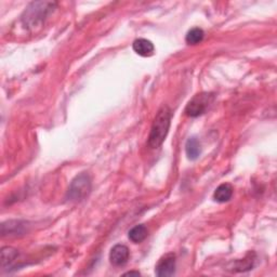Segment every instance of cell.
Wrapping results in <instances>:
<instances>
[{
  "mask_svg": "<svg viewBox=\"0 0 277 277\" xmlns=\"http://www.w3.org/2000/svg\"><path fill=\"white\" fill-rule=\"evenodd\" d=\"M233 196V187L231 184L223 183L219 185L215 190L214 198L218 203H226Z\"/></svg>",
  "mask_w": 277,
  "mask_h": 277,
  "instance_id": "obj_9",
  "label": "cell"
},
{
  "mask_svg": "<svg viewBox=\"0 0 277 277\" xmlns=\"http://www.w3.org/2000/svg\"><path fill=\"white\" fill-rule=\"evenodd\" d=\"M215 100L214 93L202 92L190 99L185 108V114L188 117H198L208 110Z\"/></svg>",
  "mask_w": 277,
  "mask_h": 277,
  "instance_id": "obj_4",
  "label": "cell"
},
{
  "mask_svg": "<svg viewBox=\"0 0 277 277\" xmlns=\"http://www.w3.org/2000/svg\"><path fill=\"white\" fill-rule=\"evenodd\" d=\"M176 272V255L174 253H167L162 255L155 269V273L159 277L173 276Z\"/></svg>",
  "mask_w": 277,
  "mask_h": 277,
  "instance_id": "obj_5",
  "label": "cell"
},
{
  "mask_svg": "<svg viewBox=\"0 0 277 277\" xmlns=\"http://www.w3.org/2000/svg\"><path fill=\"white\" fill-rule=\"evenodd\" d=\"M91 188L92 182L90 176L86 173L79 174L72 181L68 190V194H66V198H68L70 202L74 203L82 202L86 197L89 196Z\"/></svg>",
  "mask_w": 277,
  "mask_h": 277,
  "instance_id": "obj_2",
  "label": "cell"
},
{
  "mask_svg": "<svg viewBox=\"0 0 277 277\" xmlns=\"http://www.w3.org/2000/svg\"><path fill=\"white\" fill-rule=\"evenodd\" d=\"M129 249L125 245H116L112 248L110 253V261L115 266L125 265L129 260Z\"/></svg>",
  "mask_w": 277,
  "mask_h": 277,
  "instance_id": "obj_6",
  "label": "cell"
},
{
  "mask_svg": "<svg viewBox=\"0 0 277 277\" xmlns=\"http://www.w3.org/2000/svg\"><path fill=\"white\" fill-rule=\"evenodd\" d=\"M133 51H135L137 54L141 56H151L154 54L155 51V47L153 45L152 41L145 39V38H139V39H136L132 44Z\"/></svg>",
  "mask_w": 277,
  "mask_h": 277,
  "instance_id": "obj_7",
  "label": "cell"
},
{
  "mask_svg": "<svg viewBox=\"0 0 277 277\" xmlns=\"http://www.w3.org/2000/svg\"><path fill=\"white\" fill-rule=\"evenodd\" d=\"M17 250L12 247H5L2 250V264L3 269H6L7 265H11L17 258Z\"/></svg>",
  "mask_w": 277,
  "mask_h": 277,
  "instance_id": "obj_12",
  "label": "cell"
},
{
  "mask_svg": "<svg viewBox=\"0 0 277 277\" xmlns=\"http://www.w3.org/2000/svg\"><path fill=\"white\" fill-rule=\"evenodd\" d=\"M173 114L168 106H162L153 121L147 144L152 148H158L167 138Z\"/></svg>",
  "mask_w": 277,
  "mask_h": 277,
  "instance_id": "obj_1",
  "label": "cell"
},
{
  "mask_svg": "<svg viewBox=\"0 0 277 277\" xmlns=\"http://www.w3.org/2000/svg\"><path fill=\"white\" fill-rule=\"evenodd\" d=\"M205 37V33L204 31L202 30V28L199 27H194L192 28V30H189L186 34V37H185V40L188 45H198L203 41Z\"/></svg>",
  "mask_w": 277,
  "mask_h": 277,
  "instance_id": "obj_11",
  "label": "cell"
},
{
  "mask_svg": "<svg viewBox=\"0 0 277 277\" xmlns=\"http://www.w3.org/2000/svg\"><path fill=\"white\" fill-rule=\"evenodd\" d=\"M123 275H125V276H127V275H137V276H139V275H140V273H139V272H135V271H131V272L125 273V274H123Z\"/></svg>",
  "mask_w": 277,
  "mask_h": 277,
  "instance_id": "obj_13",
  "label": "cell"
},
{
  "mask_svg": "<svg viewBox=\"0 0 277 277\" xmlns=\"http://www.w3.org/2000/svg\"><path fill=\"white\" fill-rule=\"evenodd\" d=\"M55 3H33L25 10L22 21L25 25L34 27L38 23L44 21L46 15L51 11L55 6Z\"/></svg>",
  "mask_w": 277,
  "mask_h": 277,
  "instance_id": "obj_3",
  "label": "cell"
},
{
  "mask_svg": "<svg viewBox=\"0 0 277 277\" xmlns=\"http://www.w3.org/2000/svg\"><path fill=\"white\" fill-rule=\"evenodd\" d=\"M129 240L133 243L139 244L141 242H143L147 237V228L145 225L140 224V225H136L135 227H132L131 230L129 231Z\"/></svg>",
  "mask_w": 277,
  "mask_h": 277,
  "instance_id": "obj_10",
  "label": "cell"
},
{
  "mask_svg": "<svg viewBox=\"0 0 277 277\" xmlns=\"http://www.w3.org/2000/svg\"><path fill=\"white\" fill-rule=\"evenodd\" d=\"M185 153L189 160H196L202 153V145L197 138L192 137L186 141L185 144Z\"/></svg>",
  "mask_w": 277,
  "mask_h": 277,
  "instance_id": "obj_8",
  "label": "cell"
}]
</instances>
